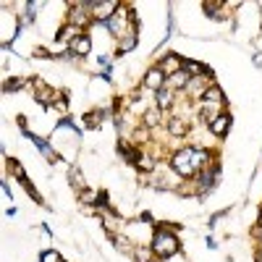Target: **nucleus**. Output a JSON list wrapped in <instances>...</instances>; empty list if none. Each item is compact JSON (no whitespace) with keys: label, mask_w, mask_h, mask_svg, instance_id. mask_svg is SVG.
<instances>
[{"label":"nucleus","mask_w":262,"mask_h":262,"mask_svg":"<svg viewBox=\"0 0 262 262\" xmlns=\"http://www.w3.org/2000/svg\"><path fill=\"white\" fill-rule=\"evenodd\" d=\"M168 226H170V223L158 226V228H155V233H152V242H149L152 254L160 257V259H170V257H176V254L181 252V242H179V236L173 233Z\"/></svg>","instance_id":"nucleus-1"},{"label":"nucleus","mask_w":262,"mask_h":262,"mask_svg":"<svg viewBox=\"0 0 262 262\" xmlns=\"http://www.w3.org/2000/svg\"><path fill=\"white\" fill-rule=\"evenodd\" d=\"M170 170L176 173L179 179H194V176H196V168H194V163H191V147H184V149H179V152H173Z\"/></svg>","instance_id":"nucleus-2"},{"label":"nucleus","mask_w":262,"mask_h":262,"mask_svg":"<svg viewBox=\"0 0 262 262\" xmlns=\"http://www.w3.org/2000/svg\"><path fill=\"white\" fill-rule=\"evenodd\" d=\"M90 6H92V18L102 21V24H107V18L121 8V3H116V0H92Z\"/></svg>","instance_id":"nucleus-3"},{"label":"nucleus","mask_w":262,"mask_h":262,"mask_svg":"<svg viewBox=\"0 0 262 262\" xmlns=\"http://www.w3.org/2000/svg\"><path fill=\"white\" fill-rule=\"evenodd\" d=\"M158 69L163 71V76H165V79H170V76H176V74H181V71H184V58H181V55H176V53H168L165 58H160Z\"/></svg>","instance_id":"nucleus-4"},{"label":"nucleus","mask_w":262,"mask_h":262,"mask_svg":"<svg viewBox=\"0 0 262 262\" xmlns=\"http://www.w3.org/2000/svg\"><path fill=\"white\" fill-rule=\"evenodd\" d=\"M144 86H147V90H152V92H160L163 86H165V76H163V71L158 69V66H152V69L144 74Z\"/></svg>","instance_id":"nucleus-5"},{"label":"nucleus","mask_w":262,"mask_h":262,"mask_svg":"<svg viewBox=\"0 0 262 262\" xmlns=\"http://www.w3.org/2000/svg\"><path fill=\"white\" fill-rule=\"evenodd\" d=\"M24 137H29V139L34 142V147H37V149H39V152H42V155H45L50 163H60V155H58V152H55L45 139H42V137H34V134H29V131H24Z\"/></svg>","instance_id":"nucleus-6"},{"label":"nucleus","mask_w":262,"mask_h":262,"mask_svg":"<svg viewBox=\"0 0 262 262\" xmlns=\"http://www.w3.org/2000/svg\"><path fill=\"white\" fill-rule=\"evenodd\" d=\"M90 50H92V39L90 37H86L84 32L71 42V45H69V53L71 55H79V58H84V55H90Z\"/></svg>","instance_id":"nucleus-7"},{"label":"nucleus","mask_w":262,"mask_h":262,"mask_svg":"<svg viewBox=\"0 0 262 262\" xmlns=\"http://www.w3.org/2000/svg\"><path fill=\"white\" fill-rule=\"evenodd\" d=\"M200 102H202V105H210V107H217V111H221V105L226 102V95H223V90H221L217 84H212Z\"/></svg>","instance_id":"nucleus-8"},{"label":"nucleus","mask_w":262,"mask_h":262,"mask_svg":"<svg viewBox=\"0 0 262 262\" xmlns=\"http://www.w3.org/2000/svg\"><path fill=\"white\" fill-rule=\"evenodd\" d=\"M210 131H212V134L215 137H226L228 134V131H231V116L228 113H221V116H215V121L210 123Z\"/></svg>","instance_id":"nucleus-9"},{"label":"nucleus","mask_w":262,"mask_h":262,"mask_svg":"<svg viewBox=\"0 0 262 262\" xmlns=\"http://www.w3.org/2000/svg\"><path fill=\"white\" fill-rule=\"evenodd\" d=\"M173 100H176V92L168 90V86H163L160 92H155V107H160V111H170Z\"/></svg>","instance_id":"nucleus-10"},{"label":"nucleus","mask_w":262,"mask_h":262,"mask_svg":"<svg viewBox=\"0 0 262 262\" xmlns=\"http://www.w3.org/2000/svg\"><path fill=\"white\" fill-rule=\"evenodd\" d=\"M168 131H170V137H186L189 134V123L184 118H179V116H173L168 121Z\"/></svg>","instance_id":"nucleus-11"},{"label":"nucleus","mask_w":262,"mask_h":262,"mask_svg":"<svg viewBox=\"0 0 262 262\" xmlns=\"http://www.w3.org/2000/svg\"><path fill=\"white\" fill-rule=\"evenodd\" d=\"M137 42H139V37H137V29H131L128 34H123L121 39H118V53H131L137 48Z\"/></svg>","instance_id":"nucleus-12"},{"label":"nucleus","mask_w":262,"mask_h":262,"mask_svg":"<svg viewBox=\"0 0 262 262\" xmlns=\"http://www.w3.org/2000/svg\"><path fill=\"white\" fill-rule=\"evenodd\" d=\"M79 34H81V29L74 27V24H63V27L58 29V39H60V42H69V45H71Z\"/></svg>","instance_id":"nucleus-13"},{"label":"nucleus","mask_w":262,"mask_h":262,"mask_svg":"<svg viewBox=\"0 0 262 262\" xmlns=\"http://www.w3.org/2000/svg\"><path fill=\"white\" fill-rule=\"evenodd\" d=\"M202 11L210 18H215V21H223L226 18V6L223 3H202Z\"/></svg>","instance_id":"nucleus-14"},{"label":"nucleus","mask_w":262,"mask_h":262,"mask_svg":"<svg viewBox=\"0 0 262 262\" xmlns=\"http://www.w3.org/2000/svg\"><path fill=\"white\" fill-rule=\"evenodd\" d=\"M160 121H163V111H160V107H149V111H144V126L147 128L160 126Z\"/></svg>","instance_id":"nucleus-15"},{"label":"nucleus","mask_w":262,"mask_h":262,"mask_svg":"<svg viewBox=\"0 0 262 262\" xmlns=\"http://www.w3.org/2000/svg\"><path fill=\"white\" fill-rule=\"evenodd\" d=\"M186 84H189V76L184 71L176 74V76H170V79H165V86H168V90H173V92H176V90H186Z\"/></svg>","instance_id":"nucleus-16"},{"label":"nucleus","mask_w":262,"mask_h":262,"mask_svg":"<svg viewBox=\"0 0 262 262\" xmlns=\"http://www.w3.org/2000/svg\"><path fill=\"white\" fill-rule=\"evenodd\" d=\"M8 168H11V173L21 181V184H29V179H27V173H24V168H21V163L18 160H8Z\"/></svg>","instance_id":"nucleus-17"},{"label":"nucleus","mask_w":262,"mask_h":262,"mask_svg":"<svg viewBox=\"0 0 262 262\" xmlns=\"http://www.w3.org/2000/svg\"><path fill=\"white\" fill-rule=\"evenodd\" d=\"M69 179H71V184H74L79 191L86 186V184H84V176H81V170H79L76 165H71V170H69Z\"/></svg>","instance_id":"nucleus-18"},{"label":"nucleus","mask_w":262,"mask_h":262,"mask_svg":"<svg viewBox=\"0 0 262 262\" xmlns=\"http://www.w3.org/2000/svg\"><path fill=\"white\" fill-rule=\"evenodd\" d=\"M24 84H27L24 79H8V81L3 84V90H6V92H18V90H21V86H24Z\"/></svg>","instance_id":"nucleus-19"},{"label":"nucleus","mask_w":262,"mask_h":262,"mask_svg":"<svg viewBox=\"0 0 262 262\" xmlns=\"http://www.w3.org/2000/svg\"><path fill=\"white\" fill-rule=\"evenodd\" d=\"M84 121H86V126H90V128H97V123L102 121V113H100V111L86 113V116H84Z\"/></svg>","instance_id":"nucleus-20"},{"label":"nucleus","mask_w":262,"mask_h":262,"mask_svg":"<svg viewBox=\"0 0 262 262\" xmlns=\"http://www.w3.org/2000/svg\"><path fill=\"white\" fill-rule=\"evenodd\" d=\"M39 262H60V254L55 249H45L39 254Z\"/></svg>","instance_id":"nucleus-21"},{"label":"nucleus","mask_w":262,"mask_h":262,"mask_svg":"<svg viewBox=\"0 0 262 262\" xmlns=\"http://www.w3.org/2000/svg\"><path fill=\"white\" fill-rule=\"evenodd\" d=\"M134 259H137V262H149V259H152V249H142V247L134 249Z\"/></svg>","instance_id":"nucleus-22"},{"label":"nucleus","mask_w":262,"mask_h":262,"mask_svg":"<svg viewBox=\"0 0 262 262\" xmlns=\"http://www.w3.org/2000/svg\"><path fill=\"white\" fill-rule=\"evenodd\" d=\"M3 196H6V200H11V189H8V184H3Z\"/></svg>","instance_id":"nucleus-23"},{"label":"nucleus","mask_w":262,"mask_h":262,"mask_svg":"<svg viewBox=\"0 0 262 262\" xmlns=\"http://www.w3.org/2000/svg\"><path fill=\"white\" fill-rule=\"evenodd\" d=\"M254 63H257V66H262V53H257V55H254Z\"/></svg>","instance_id":"nucleus-24"},{"label":"nucleus","mask_w":262,"mask_h":262,"mask_svg":"<svg viewBox=\"0 0 262 262\" xmlns=\"http://www.w3.org/2000/svg\"><path fill=\"white\" fill-rule=\"evenodd\" d=\"M149 262H158V259H149Z\"/></svg>","instance_id":"nucleus-25"}]
</instances>
